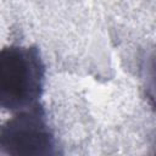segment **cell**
Wrapping results in <instances>:
<instances>
[{"instance_id": "2", "label": "cell", "mask_w": 156, "mask_h": 156, "mask_svg": "<svg viewBox=\"0 0 156 156\" xmlns=\"http://www.w3.org/2000/svg\"><path fill=\"white\" fill-rule=\"evenodd\" d=\"M0 146L2 152L12 156H46L54 152V136L38 104L18 111L2 126Z\"/></svg>"}, {"instance_id": "3", "label": "cell", "mask_w": 156, "mask_h": 156, "mask_svg": "<svg viewBox=\"0 0 156 156\" xmlns=\"http://www.w3.org/2000/svg\"><path fill=\"white\" fill-rule=\"evenodd\" d=\"M145 82H146V93L149 99L154 102L156 107V55L150 57L146 69H145Z\"/></svg>"}, {"instance_id": "1", "label": "cell", "mask_w": 156, "mask_h": 156, "mask_svg": "<svg viewBox=\"0 0 156 156\" xmlns=\"http://www.w3.org/2000/svg\"><path fill=\"white\" fill-rule=\"evenodd\" d=\"M45 79V67L38 49L11 45L0 54V105L22 111L37 105Z\"/></svg>"}]
</instances>
